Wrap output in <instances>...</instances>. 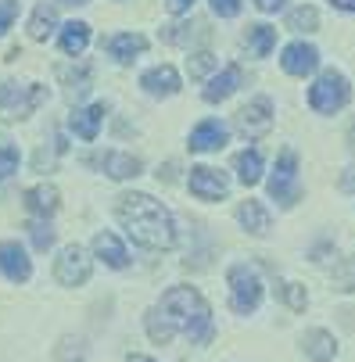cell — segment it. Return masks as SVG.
Returning a JSON list of instances; mask_svg holds the SVG:
<instances>
[{"label":"cell","instance_id":"1","mask_svg":"<svg viewBox=\"0 0 355 362\" xmlns=\"http://www.w3.org/2000/svg\"><path fill=\"white\" fill-rule=\"evenodd\" d=\"M173 334H187L190 341H212V308L194 287H173L162 294V305L147 313V337L155 344H169Z\"/></svg>","mask_w":355,"mask_h":362},{"label":"cell","instance_id":"2","mask_svg":"<svg viewBox=\"0 0 355 362\" xmlns=\"http://www.w3.org/2000/svg\"><path fill=\"white\" fill-rule=\"evenodd\" d=\"M115 216L126 226V233L151 251H169L176 244V226L169 209L151 194H122L115 204Z\"/></svg>","mask_w":355,"mask_h":362},{"label":"cell","instance_id":"3","mask_svg":"<svg viewBox=\"0 0 355 362\" xmlns=\"http://www.w3.org/2000/svg\"><path fill=\"white\" fill-rule=\"evenodd\" d=\"M47 90L29 83V86H18V83H0V119L4 122H18V119H29L40 105H43Z\"/></svg>","mask_w":355,"mask_h":362},{"label":"cell","instance_id":"4","mask_svg":"<svg viewBox=\"0 0 355 362\" xmlns=\"http://www.w3.org/2000/svg\"><path fill=\"white\" fill-rule=\"evenodd\" d=\"M262 301V280L255 273V266H233L230 269V305H233V313L248 316V313H255Z\"/></svg>","mask_w":355,"mask_h":362},{"label":"cell","instance_id":"5","mask_svg":"<svg viewBox=\"0 0 355 362\" xmlns=\"http://www.w3.org/2000/svg\"><path fill=\"white\" fill-rule=\"evenodd\" d=\"M348 97H351L348 79H344L341 72H323V76L313 83V90H309V105H313L316 112H323V115H334V112H341V108L348 105Z\"/></svg>","mask_w":355,"mask_h":362},{"label":"cell","instance_id":"6","mask_svg":"<svg viewBox=\"0 0 355 362\" xmlns=\"http://www.w3.org/2000/svg\"><path fill=\"white\" fill-rule=\"evenodd\" d=\"M54 276L62 287H79L90 280V255L79 247V244H69L62 255H58V262H54Z\"/></svg>","mask_w":355,"mask_h":362},{"label":"cell","instance_id":"7","mask_svg":"<svg viewBox=\"0 0 355 362\" xmlns=\"http://www.w3.org/2000/svg\"><path fill=\"white\" fill-rule=\"evenodd\" d=\"M269 194L280 204H294L298 201V154L294 151H284L277 158V173L269 180Z\"/></svg>","mask_w":355,"mask_h":362},{"label":"cell","instance_id":"8","mask_svg":"<svg viewBox=\"0 0 355 362\" xmlns=\"http://www.w3.org/2000/svg\"><path fill=\"white\" fill-rule=\"evenodd\" d=\"M237 129H240L244 136H251V140L266 136V133L273 129V105H269L266 97H255L251 105H244V108L237 112Z\"/></svg>","mask_w":355,"mask_h":362},{"label":"cell","instance_id":"9","mask_svg":"<svg viewBox=\"0 0 355 362\" xmlns=\"http://www.w3.org/2000/svg\"><path fill=\"white\" fill-rule=\"evenodd\" d=\"M0 273H4L11 284H25L33 276V262L22 251L18 240H0Z\"/></svg>","mask_w":355,"mask_h":362},{"label":"cell","instance_id":"10","mask_svg":"<svg viewBox=\"0 0 355 362\" xmlns=\"http://www.w3.org/2000/svg\"><path fill=\"white\" fill-rule=\"evenodd\" d=\"M226 190H230V183H226V176H223L219 169H209V165L190 169V194H194V197H201V201H219V197H226Z\"/></svg>","mask_w":355,"mask_h":362},{"label":"cell","instance_id":"11","mask_svg":"<svg viewBox=\"0 0 355 362\" xmlns=\"http://www.w3.org/2000/svg\"><path fill=\"white\" fill-rule=\"evenodd\" d=\"M280 65H284L287 76H309L320 65V50L313 43H291V47H284Z\"/></svg>","mask_w":355,"mask_h":362},{"label":"cell","instance_id":"12","mask_svg":"<svg viewBox=\"0 0 355 362\" xmlns=\"http://www.w3.org/2000/svg\"><path fill=\"white\" fill-rule=\"evenodd\" d=\"M226 136H230V129H226L219 119H205L201 126H194V133H190V151H197V154L219 151V147L226 144Z\"/></svg>","mask_w":355,"mask_h":362},{"label":"cell","instance_id":"13","mask_svg":"<svg viewBox=\"0 0 355 362\" xmlns=\"http://www.w3.org/2000/svg\"><path fill=\"white\" fill-rule=\"evenodd\" d=\"M140 86L147 93H155V97H173L180 90V72L173 65H158V69H147L140 76Z\"/></svg>","mask_w":355,"mask_h":362},{"label":"cell","instance_id":"14","mask_svg":"<svg viewBox=\"0 0 355 362\" xmlns=\"http://www.w3.org/2000/svg\"><path fill=\"white\" fill-rule=\"evenodd\" d=\"M240 79H244V72H240L237 65H230V69H223L216 79H209V86H205V93H201V97H205L209 105H219V100H226V97L237 93Z\"/></svg>","mask_w":355,"mask_h":362},{"label":"cell","instance_id":"15","mask_svg":"<svg viewBox=\"0 0 355 362\" xmlns=\"http://www.w3.org/2000/svg\"><path fill=\"white\" fill-rule=\"evenodd\" d=\"M93 251H97L100 262L112 266V269H126L129 266V255H126V247H122V240L115 233H97L93 237Z\"/></svg>","mask_w":355,"mask_h":362},{"label":"cell","instance_id":"16","mask_svg":"<svg viewBox=\"0 0 355 362\" xmlns=\"http://www.w3.org/2000/svg\"><path fill=\"white\" fill-rule=\"evenodd\" d=\"M105 115H108V108H105V105L76 108V112H72V129H76V136H83V140H97V133H100V122H105Z\"/></svg>","mask_w":355,"mask_h":362},{"label":"cell","instance_id":"17","mask_svg":"<svg viewBox=\"0 0 355 362\" xmlns=\"http://www.w3.org/2000/svg\"><path fill=\"white\" fill-rule=\"evenodd\" d=\"M100 169H105L112 180H133V176H140V158H133V154H126V151H108L105 158H100Z\"/></svg>","mask_w":355,"mask_h":362},{"label":"cell","instance_id":"18","mask_svg":"<svg viewBox=\"0 0 355 362\" xmlns=\"http://www.w3.org/2000/svg\"><path fill=\"white\" fill-rule=\"evenodd\" d=\"M25 204H29V212H36V216H54L58 204H62V194H58V187L40 183V187H33L25 194Z\"/></svg>","mask_w":355,"mask_h":362},{"label":"cell","instance_id":"19","mask_svg":"<svg viewBox=\"0 0 355 362\" xmlns=\"http://www.w3.org/2000/svg\"><path fill=\"white\" fill-rule=\"evenodd\" d=\"M237 219L248 233H255V237H266L269 233V212L262 209L259 201H244L240 209H237Z\"/></svg>","mask_w":355,"mask_h":362},{"label":"cell","instance_id":"20","mask_svg":"<svg viewBox=\"0 0 355 362\" xmlns=\"http://www.w3.org/2000/svg\"><path fill=\"white\" fill-rule=\"evenodd\" d=\"M144 47H147V40L140 33H119L108 40V54L115 62H133L136 54H144Z\"/></svg>","mask_w":355,"mask_h":362},{"label":"cell","instance_id":"21","mask_svg":"<svg viewBox=\"0 0 355 362\" xmlns=\"http://www.w3.org/2000/svg\"><path fill=\"white\" fill-rule=\"evenodd\" d=\"M301 344H305V355L316 358V362H330L337 355V341L327 330H309L305 337H301Z\"/></svg>","mask_w":355,"mask_h":362},{"label":"cell","instance_id":"22","mask_svg":"<svg viewBox=\"0 0 355 362\" xmlns=\"http://www.w3.org/2000/svg\"><path fill=\"white\" fill-rule=\"evenodd\" d=\"M244 47H248L255 58H269V50L277 47V29H273V25H248Z\"/></svg>","mask_w":355,"mask_h":362},{"label":"cell","instance_id":"23","mask_svg":"<svg viewBox=\"0 0 355 362\" xmlns=\"http://www.w3.org/2000/svg\"><path fill=\"white\" fill-rule=\"evenodd\" d=\"M86 43H90V25L86 22H69V25H62V50L69 58H79L83 50H86Z\"/></svg>","mask_w":355,"mask_h":362},{"label":"cell","instance_id":"24","mask_svg":"<svg viewBox=\"0 0 355 362\" xmlns=\"http://www.w3.org/2000/svg\"><path fill=\"white\" fill-rule=\"evenodd\" d=\"M233 165H237V180L244 187H255L262 180V154L259 151H240L233 158Z\"/></svg>","mask_w":355,"mask_h":362},{"label":"cell","instance_id":"25","mask_svg":"<svg viewBox=\"0 0 355 362\" xmlns=\"http://www.w3.org/2000/svg\"><path fill=\"white\" fill-rule=\"evenodd\" d=\"M54 29H58V15H54V8L40 4V8L33 11V18H29V36H33V40H47Z\"/></svg>","mask_w":355,"mask_h":362},{"label":"cell","instance_id":"26","mask_svg":"<svg viewBox=\"0 0 355 362\" xmlns=\"http://www.w3.org/2000/svg\"><path fill=\"white\" fill-rule=\"evenodd\" d=\"M316 25H320V11L309 4H301L287 15V29H294V33H316Z\"/></svg>","mask_w":355,"mask_h":362},{"label":"cell","instance_id":"27","mask_svg":"<svg viewBox=\"0 0 355 362\" xmlns=\"http://www.w3.org/2000/svg\"><path fill=\"white\" fill-rule=\"evenodd\" d=\"M334 291H341V294H355V255L344 258V262L334 269Z\"/></svg>","mask_w":355,"mask_h":362},{"label":"cell","instance_id":"28","mask_svg":"<svg viewBox=\"0 0 355 362\" xmlns=\"http://www.w3.org/2000/svg\"><path fill=\"white\" fill-rule=\"evenodd\" d=\"M62 79L69 83V97H72V100L83 97V93L90 90V69H86V65H79V76L69 72V69H62Z\"/></svg>","mask_w":355,"mask_h":362},{"label":"cell","instance_id":"29","mask_svg":"<svg viewBox=\"0 0 355 362\" xmlns=\"http://www.w3.org/2000/svg\"><path fill=\"white\" fill-rule=\"evenodd\" d=\"M11 173H18V147L0 140V180H8Z\"/></svg>","mask_w":355,"mask_h":362},{"label":"cell","instance_id":"30","mask_svg":"<svg viewBox=\"0 0 355 362\" xmlns=\"http://www.w3.org/2000/svg\"><path fill=\"white\" fill-rule=\"evenodd\" d=\"M86 355V341L83 337H65L62 348H58V362H76Z\"/></svg>","mask_w":355,"mask_h":362},{"label":"cell","instance_id":"31","mask_svg":"<svg viewBox=\"0 0 355 362\" xmlns=\"http://www.w3.org/2000/svg\"><path fill=\"white\" fill-rule=\"evenodd\" d=\"M25 230H29V237H33V247H36V251H47L50 244H54V230H50L47 223H29Z\"/></svg>","mask_w":355,"mask_h":362},{"label":"cell","instance_id":"32","mask_svg":"<svg viewBox=\"0 0 355 362\" xmlns=\"http://www.w3.org/2000/svg\"><path fill=\"white\" fill-rule=\"evenodd\" d=\"M212 69H216V54H209V50H201V54L190 58V79H205Z\"/></svg>","mask_w":355,"mask_h":362},{"label":"cell","instance_id":"33","mask_svg":"<svg viewBox=\"0 0 355 362\" xmlns=\"http://www.w3.org/2000/svg\"><path fill=\"white\" fill-rule=\"evenodd\" d=\"M284 298H287V305L294 308V313H305L309 294H305V287H301V284H287V287H284Z\"/></svg>","mask_w":355,"mask_h":362},{"label":"cell","instance_id":"34","mask_svg":"<svg viewBox=\"0 0 355 362\" xmlns=\"http://www.w3.org/2000/svg\"><path fill=\"white\" fill-rule=\"evenodd\" d=\"M15 18H18V0H0V36L11 29Z\"/></svg>","mask_w":355,"mask_h":362},{"label":"cell","instance_id":"35","mask_svg":"<svg viewBox=\"0 0 355 362\" xmlns=\"http://www.w3.org/2000/svg\"><path fill=\"white\" fill-rule=\"evenodd\" d=\"M209 4L219 18H237L240 15V0H209Z\"/></svg>","mask_w":355,"mask_h":362},{"label":"cell","instance_id":"36","mask_svg":"<svg viewBox=\"0 0 355 362\" xmlns=\"http://www.w3.org/2000/svg\"><path fill=\"white\" fill-rule=\"evenodd\" d=\"M190 4H194V0H165L169 15H187V11H190Z\"/></svg>","mask_w":355,"mask_h":362},{"label":"cell","instance_id":"37","mask_svg":"<svg viewBox=\"0 0 355 362\" xmlns=\"http://www.w3.org/2000/svg\"><path fill=\"white\" fill-rule=\"evenodd\" d=\"M255 8L269 15V11H280V8H284V0H255Z\"/></svg>","mask_w":355,"mask_h":362},{"label":"cell","instance_id":"38","mask_svg":"<svg viewBox=\"0 0 355 362\" xmlns=\"http://www.w3.org/2000/svg\"><path fill=\"white\" fill-rule=\"evenodd\" d=\"M334 8H341V11H355V0H330Z\"/></svg>","mask_w":355,"mask_h":362},{"label":"cell","instance_id":"39","mask_svg":"<svg viewBox=\"0 0 355 362\" xmlns=\"http://www.w3.org/2000/svg\"><path fill=\"white\" fill-rule=\"evenodd\" d=\"M126 362H155V358H147V355H129Z\"/></svg>","mask_w":355,"mask_h":362},{"label":"cell","instance_id":"40","mask_svg":"<svg viewBox=\"0 0 355 362\" xmlns=\"http://www.w3.org/2000/svg\"><path fill=\"white\" fill-rule=\"evenodd\" d=\"M62 4H72V8H79V4H90V0H62Z\"/></svg>","mask_w":355,"mask_h":362}]
</instances>
